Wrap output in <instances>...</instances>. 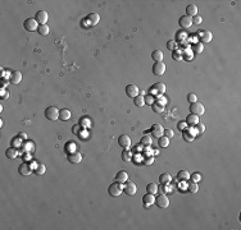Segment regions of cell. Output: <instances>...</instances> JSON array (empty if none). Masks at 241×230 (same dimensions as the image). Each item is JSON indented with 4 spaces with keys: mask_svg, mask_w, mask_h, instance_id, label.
Here are the masks:
<instances>
[{
    "mask_svg": "<svg viewBox=\"0 0 241 230\" xmlns=\"http://www.w3.org/2000/svg\"><path fill=\"white\" fill-rule=\"evenodd\" d=\"M122 192H123V185H122V183H118V181L112 183L108 188V193L112 196V197H119V196L122 194Z\"/></svg>",
    "mask_w": 241,
    "mask_h": 230,
    "instance_id": "cell-1",
    "label": "cell"
},
{
    "mask_svg": "<svg viewBox=\"0 0 241 230\" xmlns=\"http://www.w3.org/2000/svg\"><path fill=\"white\" fill-rule=\"evenodd\" d=\"M190 113L191 114H194V115H197V116H200V115H203L204 113H205V108H204V105L201 104V102H194V104H191L190 105Z\"/></svg>",
    "mask_w": 241,
    "mask_h": 230,
    "instance_id": "cell-2",
    "label": "cell"
},
{
    "mask_svg": "<svg viewBox=\"0 0 241 230\" xmlns=\"http://www.w3.org/2000/svg\"><path fill=\"white\" fill-rule=\"evenodd\" d=\"M197 37L200 38L201 44H209V42L213 40V33L208 30H203V31H199L197 32Z\"/></svg>",
    "mask_w": 241,
    "mask_h": 230,
    "instance_id": "cell-3",
    "label": "cell"
},
{
    "mask_svg": "<svg viewBox=\"0 0 241 230\" xmlns=\"http://www.w3.org/2000/svg\"><path fill=\"white\" fill-rule=\"evenodd\" d=\"M154 95V96H162L166 93V84L163 82H158L153 86L150 88V95Z\"/></svg>",
    "mask_w": 241,
    "mask_h": 230,
    "instance_id": "cell-4",
    "label": "cell"
},
{
    "mask_svg": "<svg viewBox=\"0 0 241 230\" xmlns=\"http://www.w3.org/2000/svg\"><path fill=\"white\" fill-rule=\"evenodd\" d=\"M45 116L49 120H56V119H59V110L55 106H49L45 110Z\"/></svg>",
    "mask_w": 241,
    "mask_h": 230,
    "instance_id": "cell-5",
    "label": "cell"
},
{
    "mask_svg": "<svg viewBox=\"0 0 241 230\" xmlns=\"http://www.w3.org/2000/svg\"><path fill=\"white\" fill-rule=\"evenodd\" d=\"M118 143L123 150H130V148H131V145H132V141H131V138H130V136H127V134H122V136H119V138H118Z\"/></svg>",
    "mask_w": 241,
    "mask_h": 230,
    "instance_id": "cell-6",
    "label": "cell"
},
{
    "mask_svg": "<svg viewBox=\"0 0 241 230\" xmlns=\"http://www.w3.org/2000/svg\"><path fill=\"white\" fill-rule=\"evenodd\" d=\"M23 26H25V30L26 31H30V32H33V31H37L38 28V23L35 18H28L23 23Z\"/></svg>",
    "mask_w": 241,
    "mask_h": 230,
    "instance_id": "cell-7",
    "label": "cell"
},
{
    "mask_svg": "<svg viewBox=\"0 0 241 230\" xmlns=\"http://www.w3.org/2000/svg\"><path fill=\"white\" fill-rule=\"evenodd\" d=\"M123 192L127 196H135L136 194V192H137V187H136V184H135L133 181L127 180L126 184L123 185Z\"/></svg>",
    "mask_w": 241,
    "mask_h": 230,
    "instance_id": "cell-8",
    "label": "cell"
},
{
    "mask_svg": "<svg viewBox=\"0 0 241 230\" xmlns=\"http://www.w3.org/2000/svg\"><path fill=\"white\" fill-rule=\"evenodd\" d=\"M155 203L158 207L160 208H167L169 206V198L167 197V194H160L159 197L155 198Z\"/></svg>",
    "mask_w": 241,
    "mask_h": 230,
    "instance_id": "cell-9",
    "label": "cell"
},
{
    "mask_svg": "<svg viewBox=\"0 0 241 230\" xmlns=\"http://www.w3.org/2000/svg\"><path fill=\"white\" fill-rule=\"evenodd\" d=\"M166 69H167V66L163 61H158V63L153 65V73L155 75H163L166 73Z\"/></svg>",
    "mask_w": 241,
    "mask_h": 230,
    "instance_id": "cell-10",
    "label": "cell"
},
{
    "mask_svg": "<svg viewBox=\"0 0 241 230\" xmlns=\"http://www.w3.org/2000/svg\"><path fill=\"white\" fill-rule=\"evenodd\" d=\"M150 131H151V134H153V136L155 137V138H160V137L164 136V129H163V127H162L159 123L153 124Z\"/></svg>",
    "mask_w": 241,
    "mask_h": 230,
    "instance_id": "cell-11",
    "label": "cell"
},
{
    "mask_svg": "<svg viewBox=\"0 0 241 230\" xmlns=\"http://www.w3.org/2000/svg\"><path fill=\"white\" fill-rule=\"evenodd\" d=\"M35 19L37 21V23L40 25H46V22L49 21V13L45 10H38L35 16Z\"/></svg>",
    "mask_w": 241,
    "mask_h": 230,
    "instance_id": "cell-12",
    "label": "cell"
},
{
    "mask_svg": "<svg viewBox=\"0 0 241 230\" xmlns=\"http://www.w3.org/2000/svg\"><path fill=\"white\" fill-rule=\"evenodd\" d=\"M139 93H140V90H139V87L135 83H131V84H127V87H126V95L128 96V97H136V96H139Z\"/></svg>",
    "mask_w": 241,
    "mask_h": 230,
    "instance_id": "cell-13",
    "label": "cell"
},
{
    "mask_svg": "<svg viewBox=\"0 0 241 230\" xmlns=\"http://www.w3.org/2000/svg\"><path fill=\"white\" fill-rule=\"evenodd\" d=\"M18 171H19V174H21L22 176H28L31 174V171H32V166H30L27 162H23V164L19 165Z\"/></svg>",
    "mask_w": 241,
    "mask_h": 230,
    "instance_id": "cell-14",
    "label": "cell"
},
{
    "mask_svg": "<svg viewBox=\"0 0 241 230\" xmlns=\"http://www.w3.org/2000/svg\"><path fill=\"white\" fill-rule=\"evenodd\" d=\"M142 202H144V206H145L146 208H149L150 206H153L155 203V194H151V193H148L142 197Z\"/></svg>",
    "mask_w": 241,
    "mask_h": 230,
    "instance_id": "cell-15",
    "label": "cell"
},
{
    "mask_svg": "<svg viewBox=\"0 0 241 230\" xmlns=\"http://www.w3.org/2000/svg\"><path fill=\"white\" fill-rule=\"evenodd\" d=\"M178 23H180V26L182 28H189L192 26V18L189 16H182L180 18V21H178Z\"/></svg>",
    "mask_w": 241,
    "mask_h": 230,
    "instance_id": "cell-16",
    "label": "cell"
},
{
    "mask_svg": "<svg viewBox=\"0 0 241 230\" xmlns=\"http://www.w3.org/2000/svg\"><path fill=\"white\" fill-rule=\"evenodd\" d=\"M86 21L89 22L90 26H96L100 22V16L98 13H90L87 16V18H86Z\"/></svg>",
    "mask_w": 241,
    "mask_h": 230,
    "instance_id": "cell-17",
    "label": "cell"
},
{
    "mask_svg": "<svg viewBox=\"0 0 241 230\" xmlns=\"http://www.w3.org/2000/svg\"><path fill=\"white\" fill-rule=\"evenodd\" d=\"M68 161L72 162V164H80L82 161V155L78 152H72L68 155Z\"/></svg>",
    "mask_w": 241,
    "mask_h": 230,
    "instance_id": "cell-18",
    "label": "cell"
},
{
    "mask_svg": "<svg viewBox=\"0 0 241 230\" xmlns=\"http://www.w3.org/2000/svg\"><path fill=\"white\" fill-rule=\"evenodd\" d=\"M71 116H72V113H71L69 109H60L59 110V119L60 120L67 122L71 119Z\"/></svg>",
    "mask_w": 241,
    "mask_h": 230,
    "instance_id": "cell-19",
    "label": "cell"
},
{
    "mask_svg": "<svg viewBox=\"0 0 241 230\" xmlns=\"http://www.w3.org/2000/svg\"><path fill=\"white\" fill-rule=\"evenodd\" d=\"M21 81H22V73H21V72H19V70L12 72L11 82H12L13 84H18V83H21Z\"/></svg>",
    "mask_w": 241,
    "mask_h": 230,
    "instance_id": "cell-20",
    "label": "cell"
},
{
    "mask_svg": "<svg viewBox=\"0 0 241 230\" xmlns=\"http://www.w3.org/2000/svg\"><path fill=\"white\" fill-rule=\"evenodd\" d=\"M115 180H117L118 183H126V181L128 180V174H127V171H124V170L118 171L117 175H115Z\"/></svg>",
    "mask_w": 241,
    "mask_h": 230,
    "instance_id": "cell-21",
    "label": "cell"
},
{
    "mask_svg": "<svg viewBox=\"0 0 241 230\" xmlns=\"http://www.w3.org/2000/svg\"><path fill=\"white\" fill-rule=\"evenodd\" d=\"M186 123H187V125H196V124H199V116H197V115H194V114L187 115Z\"/></svg>",
    "mask_w": 241,
    "mask_h": 230,
    "instance_id": "cell-22",
    "label": "cell"
},
{
    "mask_svg": "<svg viewBox=\"0 0 241 230\" xmlns=\"http://www.w3.org/2000/svg\"><path fill=\"white\" fill-rule=\"evenodd\" d=\"M186 16H189V17H195V16H197V7L195 5V4H190V5H187V8H186Z\"/></svg>",
    "mask_w": 241,
    "mask_h": 230,
    "instance_id": "cell-23",
    "label": "cell"
},
{
    "mask_svg": "<svg viewBox=\"0 0 241 230\" xmlns=\"http://www.w3.org/2000/svg\"><path fill=\"white\" fill-rule=\"evenodd\" d=\"M163 56H164V54H163L162 50H154L151 54V58H153V60H155V63L163 61Z\"/></svg>",
    "mask_w": 241,
    "mask_h": 230,
    "instance_id": "cell-24",
    "label": "cell"
},
{
    "mask_svg": "<svg viewBox=\"0 0 241 230\" xmlns=\"http://www.w3.org/2000/svg\"><path fill=\"white\" fill-rule=\"evenodd\" d=\"M5 155H7L8 159H17L18 157V151L14 147H9L8 150L5 151Z\"/></svg>",
    "mask_w": 241,
    "mask_h": 230,
    "instance_id": "cell-25",
    "label": "cell"
},
{
    "mask_svg": "<svg viewBox=\"0 0 241 230\" xmlns=\"http://www.w3.org/2000/svg\"><path fill=\"white\" fill-rule=\"evenodd\" d=\"M151 109H153L154 113L162 114L163 111H164V105H162V104H159V102H154V104L151 105Z\"/></svg>",
    "mask_w": 241,
    "mask_h": 230,
    "instance_id": "cell-26",
    "label": "cell"
},
{
    "mask_svg": "<svg viewBox=\"0 0 241 230\" xmlns=\"http://www.w3.org/2000/svg\"><path fill=\"white\" fill-rule=\"evenodd\" d=\"M37 31H38V33H40L41 36H46V35H49L50 28H49L47 25H40L38 28H37Z\"/></svg>",
    "mask_w": 241,
    "mask_h": 230,
    "instance_id": "cell-27",
    "label": "cell"
},
{
    "mask_svg": "<svg viewBox=\"0 0 241 230\" xmlns=\"http://www.w3.org/2000/svg\"><path fill=\"white\" fill-rule=\"evenodd\" d=\"M158 146L159 147H168L169 146V138H167L166 136H163L160 138H158Z\"/></svg>",
    "mask_w": 241,
    "mask_h": 230,
    "instance_id": "cell-28",
    "label": "cell"
},
{
    "mask_svg": "<svg viewBox=\"0 0 241 230\" xmlns=\"http://www.w3.org/2000/svg\"><path fill=\"white\" fill-rule=\"evenodd\" d=\"M177 178L180 180H189L190 179V172L187 170H180L177 174Z\"/></svg>",
    "mask_w": 241,
    "mask_h": 230,
    "instance_id": "cell-29",
    "label": "cell"
},
{
    "mask_svg": "<svg viewBox=\"0 0 241 230\" xmlns=\"http://www.w3.org/2000/svg\"><path fill=\"white\" fill-rule=\"evenodd\" d=\"M192 51L195 52V54H201V52L204 51V45L201 44V42H196V44L192 45Z\"/></svg>",
    "mask_w": 241,
    "mask_h": 230,
    "instance_id": "cell-30",
    "label": "cell"
},
{
    "mask_svg": "<svg viewBox=\"0 0 241 230\" xmlns=\"http://www.w3.org/2000/svg\"><path fill=\"white\" fill-rule=\"evenodd\" d=\"M159 180H160L162 184H168V183H169V181L172 180V176L168 174V172H163V174L159 176Z\"/></svg>",
    "mask_w": 241,
    "mask_h": 230,
    "instance_id": "cell-31",
    "label": "cell"
},
{
    "mask_svg": "<svg viewBox=\"0 0 241 230\" xmlns=\"http://www.w3.org/2000/svg\"><path fill=\"white\" fill-rule=\"evenodd\" d=\"M133 104L136 105V106H139V108L144 106V105H145V100H144V96H141V95L136 96V97L133 99Z\"/></svg>",
    "mask_w": 241,
    "mask_h": 230,
    "instance_id": "cell-32",
    "label": "cell"
},
{
    "mask_svg": "<svg viewBox=\"0 0 241 230\" xmlns=\"http://www.w3.org/2000/svg\"><path fill=\"white\" fill-rule=\"evenodd\" d=\"M146 190H148V193L157 194V192H158V185H157L155 183H149V184L146 185Z\"/></svg>",
    "mask_w": 241,
    "mask_h": 230,
    "instance_id": "cell-33",
    "label": "cell"
},
{
    "mask_svg": "<svg viewBox=\"0 0 241 230\" xmlns=\"http://www.w3.org/2000/svg\"><path fill=\"white\" fill-rule=\"evenodd\" d=\"M187 189H189V192H191V193H196V192L199 190V187H197L196 181H190V183L187 184Z\"/></svg>",
    "mask_w": 241,
    "mask_h": 230,
    "instance_id": "cell-34",
    "label": "cell"
},
{
    "mask_svg": "<svg viewBox=\"0 0 241 230\" xmlns=\"http://www.w3.org/2000/svg\"><path fill=\"white\" fill-rule=\"evenodd\" d=\"M122 159H123V161H126V162H130L132 160V153H131V151L130 150H124L123 151V153H122Z\"/></svg>",
    "mask_w": 241,
    "mask_h": 230,
    "instance_id": "cell-35",
    "label": "cell"
},
{
    "mask_svg": "<svg viewBox=\"0 0 241 230\" xmlns=\"http://www.w3.org/2000/svg\"><path fill=\"white\" fill-rule=\"evenodd\" d=\"M46 171V166L44 164H37V167L35 169V172L37 175H44Z\"/></svg>",
    "mask_w": 241,
    "mask_h": 230,
    "instance_id": "cell-36",
    "label": "cell"
},
{
    "mask_svg": "<svg viewBox=\"0 0 241 230\" xmlns=\"http://www.w3.org/2000/svg\"><path fill=\"white\" fill-rule=\"evenodd\" d=\"M151 136H144L141 138V145H145V146H151Z\"/></svg>",
    "mask_w": 241,
    "mask_h": 230,
    "instance_id": "cell-37",
    "label": "cell"
},
{
    "mask_svg": "<svg viewBox=\"0 0 241 230\" xmlns=\"http://www.w3.org/2000/svg\"><path fill=\"white\" fill-rule=\"evenodd\" d=\"M172 58L175 60H182L184 59V56H182V51H180V50H173V54H172Z\"/></svg>",
    "mask_w": 241,
    "mask_h": 230,
    "instance_id": "cell-38",
    "label": "cell"
},
{
    "mask_svg": "<svg viewBox=\"0 0 241 230\" xmlns=\"http://www.w3.org/2000/svg\"><path fill=\"white\" fill-rule=\"evenodd\" d=\"M191 133H192V129H189V132H184V138H185V141H187V142L194 141L195 136H191Z\"/></svg>",
    "mask_w": 241,
    "mask_h": 230,
    "instance_id": "cell-39",
    "label": "cell"
},
{
    "mask_svg": "<svg viewBox=\"0 0 241 230\" xmlns=\"http://www.w3.org/2000/svg\"><path fill=\"white\" fill-rule=\"evenodd\" d=\"M187 101H189L190 104H194V102H196V101H197V96H196L194 92L189 93V95H187Z\"/></svg>",
    "mask_w": 241,
    "mask_h": 230,
    "instance_id": "cell-40",
    "label": "cell"
},
{
    "mask_svg": "<svg viewBox=\"0 0 241 230\" xmlns=\"http://www.w3.org/2000/svg\"><path fill=\"white\" fill-rule=\"evenodd\" d=\"M190 178L192 179V181H196V183H197V181L201 180V178H203V176H201L200 172H194L192 175H190Z\"/></svg>",
    "mask_w": 241,
    "mask_h": 230,
    "instance_id": "cell-41",
    "label": "cell"
},
{
    "mask_svg": "<svg viewBox=\"0 0 241 230\" xmlns=\"http://www.w3.org/2000/svg\"><path fill=\"white\" fill-rule=\"evenodd\" d=\"M144 100H145V105H150V106H151V105L154 104V97H153L151 95L145 96V97H144Z\"/></svg>",
    "mask_w": 241,
    "mask_h": 230,
    "instance_id": "cell-42",
    "label": "cell"
},
{
    "mask_svg": "<svg viewBox=\"0 0 241 230\" xmlns=\"http://www.w3.org/2000/svg\"><path fill=\"white\" fill-rule=\"evenodd\" d=\"M167 47H168V50H176V47H177V42L176 41H168V44H167Z\"/></svg>",
    "mask_w": 241,
    "mask_h": 230,
    "instance_id": "cell-43",
    "label": "cell"
},
{
    "mask_svg": "<svg viewBox=\"0 0 241 230\" xmlns=\"http://www.w3.org/2000/svg\"><path fill=\"white\" fill-rule=\"evenodd\" d=\"M201 22H203V18H201L200 16H195V17H192V25H200Z\"/></svg>",
    "mask_w": 241,
    "mask_h": 230,
    "instance_id": "cell-44",
    "label": "cell"
},
{
    "mask_svg": "<svg viewBox=\"0 0 241 230\" xmlns=\"http://www.w3.org/2000/svg\"><path fill=\"white\" fill-rule=\"evenodd\" d=\"M164 136L167 138H173V136H175V132H173L172 129H164Z\"/></svg>",
    "mask_w": 241,
    "mask_h": 230,
    "instance_id": "cell-45",
    "label": "cell"
},
{
    "mask_svg": "<svg viewBox=\"0 0 241 230\" xmlns=\"http://www.w3.org/2000/svg\"><path fill=\"white\" fill-rule=\"evenodd\" d=\"M196 132L197 133H204L205 132V125L204 124H196Z\"/></svg>",
    "mask_w": 241,
    "mask_h": 230,
    "instance_id": "cell-46",
    "label": "cell"
},
{
    "mask_svg": "<svg viewBox=\"0 0 241 230\" xmlns=\"http://www.w3.org/2000/svg\"><path fill=\"white\" fill-rule=\"evenodd\" d=\"M80 125H84V127H90V125H91V122L89 120V119H86V118H82V119H81V123H80Z\"/></svg>",
    "mask_w": 241,
    "mask_h": 230,
    "instance_id": "cell-47",
    "label": "cell"
},
{
    "mask_svg": "<svg viewBox=\"0 0 241 230\" xmlns=\"http://www.w3.org/2000/svg\"><path fill=\"white\" fill-rule=\"evenodd\" d=\"M182 56L185 58V59H187V60H190V59H192V55H191V50L189 49V50H186L185 52H182Z\"/></svg>",
    "mask_w": 241,
    "mask_h": 230,
    "instance_id": "cell-48",
    "label": "cell"
},
{
    "mask_svg": "<svg viewBox=\"0 0 241 230\" xmlns=\"http://www.w3.org/2000/svg\"><path fill=\"white\" fill-rule=\"evenodd\" d=\"M72 132H73L75 134H78L80 136V132H81V127L78 125V124H75L73 128H72Z\"/></svg>",
    "mask_w": 241,
    "mask_h": 230,
    "instance_id": "cell-49",
    "label": "cell"
},
{
    "mask_svg": "<svg viewBox=\"0 0 241 230\" xmlns=\"http://www.w3.org/2000/svg\"><path fill=\"white\" fill-rule=\"evenodd\" d=\"M186 125H187L186 122H180L178 123V125H177V128L180 129V131H184V129H186Z\"/></svg>",
    "mask_w": 241,
    "mask_h": 230,
    "instance_id": "cell-50",
    "label": "cell"
},
{
    "mask_svg": "<svg viewBox=\"0 0 241 230\" xmlns=\"http://www.w3.org/2000/svg\"><path fill=\"white\" fill-rule=\"evenodd\" d=\"M153 162H154V157H148V159L145 160V162H144V164H145V165H150V164H153Z\"/></svg>",
    "mask_w": 241,
    "mask_h": 230,
    "instance_id": "cell-51",
    "label": "cell"
},
{
    "mask_svg": "<svg viewBox=\"0 0 241 230\" xmlns=\"http://www.w3.org/2000/svg\"><path fill=\"white\" fill-rule=\"evenodd\" d=\"M9 97V92H5L4 90H2V99H8Z\"/></svg>",
    "mask_w": 241,
    "mask_h": 230,
    "instance_id": "cell-52",
    "label": "cell"
},
{
    "mask_svg": "<svg viewBox=\"0 0 241 230\" xmlns=\"http://www.w3.org/2000/svg\"><path fill=\"white\" fill-rule=\"evenodd\" d=\"M7 84H9V82H8V81H7V79H4V78H3V79H2V87L4 88V87H5V86H7Z\"/></svg>",
    "mask_w": 241,
    "mask_h": 230,
    "instance_id": "cell-53",
    "label": "cell"
},
{
    "mask_svg": "<svg viewBox=\"0 0 241 230\" xmlns=\"http://www.w3.org/2000/svg\"><path fill=\"white\" fill-rule=\"evenodd\" d=\"M18 136H19V137H21V138H22V140H27V136H26V133H23V132H21V133H19V134H18Z\"/></svg>",
    "mask_w": 241,
    "mask_h": 230,
    "instance_id": "cell-54",
    "label": "cell"
},
{
    "mask_svg": "<svg viewBox=\"0 0 241 230\" xmlns=\"http://www.w3.org/2000/svg\"><path fill=\"white\" fill-rule=\"evenodd\" d=\"M178 187H180V189H186V188H187V184H185V183H180V185H178Z\"/></svg>",
    "mask_w": 241,
    "mask_h": 230,
    "instance_id": "cell-55",
    "label": "cell"
}]
</instances>
